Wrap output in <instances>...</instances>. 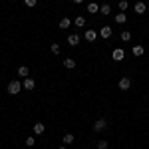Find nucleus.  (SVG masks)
<instances>
[{
  "instance_id": "24",
  "label": "nucleus",
  "mask_w": 149,
  "mask_h": 149,
  "mask_svg": "<svg viewBox=\"0 0 149 149\" xmlns=\"http://www.w3.org/2000/svg\"><path fill=\"white\" fill-rule=\"evenodd\" d=\"M50 50H52V54H60V46H58V44H52Z\"/></svg>"
},
{
  "instance_id": "16",
  "label": "nucleus",
  "mask_w": 149,
  "mask_h": 149,
  "mask_svg": "<svg viewBox=\"0 0 149 149\" xmlns=\"http://www.w3.org/2000/svg\"><path fill=\"white\" fill-rule=\"evenodd\" d=\"M28 74H30V70H28V66H20V68H18V76H22V78H26Z\"/></svg>"
},
{
  "instance_id": "17",
  "label": "nucleus",
  "mask_w": 149,
  "mask_h": 149,
  "mask_svg": "<svg viewBox=\"0 0 149 149\" xmlns=\"http://www.w3.org/2000/svg\"><path fill=\"white\" fill-rule=\"evenodd\" d=\"M88 12H92V14L100 12V6H97V2H92V4H88Z\"/></svg>"
},
{
  "instance_id": "6",
  "label": "nucleus",
  "mask_w": 149,
  "mask_h": 149,
  "mask_svg": "<svg viewBox=\"0 0 149 149\" xmlns=\"http://www.w3.org/2000/svg\"><path fill=\"white\" fill-rule=\"evenodd\" d=\"M125 22H127L125 12H117V14H115V24H125Z\"/></svg>"
},
{
  "instance_id": "11",
  "label": "nucleus",
  "mask_w": 149,
  "mask_h": 149,
  "mask_svg": "<svg viewBox=\"0 0 149 149\" xmlns=\"http://www.w3.org/2000/svg\"><path fill=\"white\" fill-rule=\"evenodd\" d=\"M44 131H46V125H44V123H36L34 125V133L36 135H42Z\"/></svg>"
},
{
  "instance_id": "9",
  "label": "nucleus",
  "mask_w": 149,
  "mask_h": 149,
  "mask_svg": "<svg viewBox=\"0 0 149 149\" xmlns=\"http://www.w3.org/2000/svg\"><path fill=\"white\" fill-rule=\"evenodd\" d=\"M100 34H102V38H103V40H107V38H111V28H109V26H103V28H102V32H100Z\"/></svg>"
},
{
  "instance_id": "3",
  "label": "nucleus",
  "mask_w": 149,
  "mask_h": 149,
  "mask_svg": "<svg viewBox=\"0 0 149 149\" xmlns=\"http://www.w3.org/2000/svg\"><path fill=\"white\" fill-rule=\"evenodd\" d=\"M22 88H24V90H28V92H32V90L36 88V81L32 80V78H26V80L22 81Z\"/></svg>"
},
{
  "instance_id": "15",
  "label": "nucleus",
  "mask_w": 149,
  "mask_h": 149,
  "mask_svg": "<svg viewBox=\"0 0 149 149\" xmlns=\"http://www.w3.org/2000/svg\"><path fill=\"white\" fill-rule=\"evenodd\" d=\"M143 52H145V48H143V46H139V44H137V46H133V56H143Z\"/></svg>"
},
{
  "instance_id": "13",
  "label": "nucleus",
  "mask_w": 149,
  "mask_h": 149,
  "mask_svg": "<svg viewBox=\"0 0 149 149\" xmlns=\"http://www.w3.org/2000/svg\"><path fill=\"white\" fill-rule=\"evenodd\" d=\"M64 68H68V70L76 68V60H72V58H66V60H64Z\"/></svg>"
},
{
  "instance_id": "19",
  "label": "nucleus",
  "mask_w": 149,
  "mask_h": 149,
  "mask_svg": "<svg viewBox=\"0 0 149 149\" xmlns=\"http://www.w3.org/2000/svg\"><path fill=\"white\" fill-rule=\"evenodd\" d=\"M70 18H62V20H60V28H70Z\"/></svg>"
},
{
  "instance_id": "5",
  "label": "nucleus",
  "mask_w": 149,
  "mask_h": 149,
  "mask_svg": "<svg viewBox=\"0 0 149 149\" xmlns=\"http://www.w3.org/2000/svg\"><path fill=\"white\" fill-rule=\"evenodd\" d=\"M105 125H107V121L102 117V119H97V121L93 123V131H103V129H105Z\"/></svg>"
},
{
  "instance_id": "7",
  "label": "nucleus",
  "mask_w": 149,
  "mask_h": 149,
  "mask_svg": "<svg viewBox=\"0 0 149 149\" xmlns=\"http://www.w3.org/2000/svg\"><path fill=\"white\" fill-rule=\"evenodd\" d=\"M68 44L70 46H78V44H80V36L78 34H70L68 36Z\"/></svg>"
},
{
  "instance_id": "14",
  "label": "nucleus",
  "mask_w": 149,
  "mask_h": 149,
  "mask_svg": "<svg viewBox=\"0 0 149 149\" xmlns=\"http://www.w3.org/2000/svg\"><path fill=\"white\" fill-rule=\"evenodd\" d=\"M62 141H64V145H72V143H74V135H72V133H66V135L62 137Z\"/></svg>"
},
{
  "instance_id": "28",
  "label": "nucleus",
  "mask_w": 149,
  "mask_h": 149,
  "mask_svg": "<svg viewBox=\"0 0 149 149\" xmlns=\"http://www.w3.org/2000/svg\"><path fill=\"white\" fill-rule=\"evenodd\" d=\"M93 2H97V0H93Z\"/></svg>"
},
{
  "instance_id": "2",
  "label": "nucleus",
  "mask_w": 149,
  "mask_h": 149,
  "mask_svg": "<svg viewBox=\"0 0 149 149\" xmlns=\"http://www.w3.org/2000/svg\"><path fill=\"white\" fill-rule=\"evenodd\" d=\"M117 88H119L121 92H127V90L131 88V80H129V78H121V80L117 81Z\"/></svg>"
},
{
  "instance_id": "21",
  "label": "nucleus",
  "mask_w": 149,
  "mask_h": 149,
  "mask_svg": "<svg viewBox=\"0 0 149 149\" xmlns=\"http://www.w3.org/2000/svg\"><path fill=\"white\" fill-rule=\"evenodd\" d=\"M107 145H109V143H107L105 139H100V141H97V149H107Z\"/></svg>"
},
{
  "instance_id": "23",
  "label": "nucleus",
  "mask_w": 149,
  "mask_h": 149,
  "mask_svg": "<svg viewBox=\"0 0 149 149\" xmlns=\"http://www.w3.org/2000/svg\"><path fill=\"white\" fill-rule=\"evenodd\" d=\"M34 143H36V137H32V135H30V137H26V145H28V147H32Z\"/></svg>"
},
{
  "instance_id": "20",
  "label": "nucleus",
  "mask_w": 149,
  "mask_h": 149,
  "mask_svg": "<svg viewBox=\"0 0 149 149\" xmlns=\"http://www.w3.org/2000/svg\"><path fill=\"white\" fill-rule=\"evenodd\" d=\"M117 6H119V10L123 12V10H127V6H129V2H127V0H119V4H117Z\"/></svg>"
},
{
  "instance_id": "26",
  "label": "nucleus",
  "mask_w": 149,
  "mask_h": 149,
  "mask_svg": "<svg viewBox=\"0 0 149 149\" xmlns=\"http://www.w3.org/2000/svg\"><path fill=\"white\" fill-rule=\"evenodd\" d=\"M74 2H76V4H81V2H84V0H74Z\"/></svg>"
},
{
  "instance_id": "4",
  "label": "nucleus",
  "mask_w": 149,
  "mask_h": 149,
  "mask_svg": "<svg viewBox=\"0 0 149 149\" xmlns=\"http://www.w3.org/2000/svg\"><path fill=\"white\" fill-rule=\"evenodd\" d=\"M111 58H113L115 62H121V60L125 58V52H123L121 48H115V50H113V54H111Z\"/></svg>"
},
{
  "instance_id": "8",
  "label": "nucleus",
  "mask_w": 149,
  "mask_h": 149,
  "mask_svg": "<svg viewBox=\"0 0 149 149\" xmlns=\"http://www.w3.org/2000/svg\"><path fill=\"white\" fill-rule=\"evenodd\" d=\"M133 10L137 12V14H145V10H147V6H145V2H137V4L133 6Z\"/></svg>"
},
{
  "instance_id": "1",
  "label": "nucleus",
  "mask_w": 149,
  "mask_h": 149,
  "mask_svg": "<svg viewBox=\"0 0 149 149\" xmlns=\"http://www.w3.org/2000/svg\"><path fill=\"white\" fill-rule=\"evenodd\" d=\"M6 92L10 93V95H16V93H20L22 92V84L18 80H12L10 84H8V88H6Z\"/></svg>"
},
{
  "instance_id": "25",
  "label": "nucleus",
  "mask_w": 149,
  "mask_h": 149,
  "mask_svg": "<svg viewBox=\"0 0 149 149\" xmlns=\"http://www.w3.org/2000/svg\"><path fill=\"white\" fill-rule=\"evenodd\" d=\"M24 4L32 8V6H36V4H38V0H24Z\"/></svg>"
},
{
  "instance_id": "27",
  "label": "nucleus",
  "mask_w": 149,
  "mask_h": 149,
  "mask_svg": "<svg viewBox=\"0 0 149 149\" xmlns=\"http://www.w3.org/2000/svg\"><path fill=\"white\" fill-rule=\"evenodd\" d=\"M60 149H68V147H66V145H64V147H60Z\"/></svg>"
},
{
  "instance_id": "10",
  "label": "nucleus",
  "mask_w": 149,
  "mask_h": 149,
  "mask_svg": "<svg viewBox=\"0 0 149 149\" xmlns=\"http://www.w3.org/2000/svg\"><path fill=\"white\" fill-rule=\"evenodd\" d=\"M95 38H97V32L95 30H86V40L88 42H93Z\"/></svg>"
},
{
  "instance_id": "18",
  "label": "nucleus",
  "mask_w": 149,
  "mask_h": 149,
  "mask_svg": "<svg viewBox=\"0 0 149 149\" xmlns=\"http://www.w3.org/2000/svg\"><path fill=\"white\" fill-rule=\"evenodd\" d=\"M74 22H76V26H78V28H84V26H86V18H84V16H78Z\"/></svg>"
},
{
  "instance_id": "22",
  "label": "nucleus",
  "mask_w": 149,
  "mask_h": 149,
  "mask_svg": "<svg viewBox=\"0 0 149 149\" xmlns=\"http://www.w3.org/2000/svg\"><path fill=\"white\" fill-rule=\"evenodd\" d=\"M121 40H123V42H129V40H131V34H129L127 30H123V32H121Z\"/></svg>"
},
{
  "instance_id": "12",
  "label": "nucleus",
  "mask_w": 149,
  "mask_h": 149,
  "mask_svg": "<svg viewBox=\"0 0 149 149\" xmlns=\"http://www.w3.org/2000/svg\"><path fill=\"white\" fill-rule=\"evenodd\" d=\"M100 12H102V16H109L111 6H109V4H102V6H100Z\"/></svg>"
}]
</instances>
